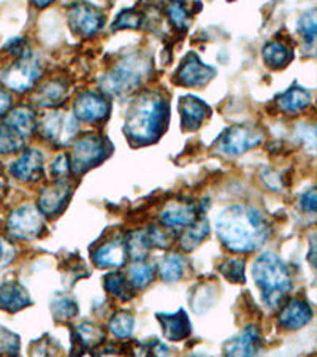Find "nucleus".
<instances>
[{
    "instance_id": "nucleus-1",
    "label": "nucleus",
    "mask_w": 317,
    "mask_h": 357,
    "mask_svg": "<svg viewBox=\"0 0 317 357\" xmlns=\"http://www.w3.org/2000/svg\"><path fill=\"white\" fill-rule=\"evenodd\" d=\"M216 232L222 245L233 252H254L268 240L270 224L262 211L251 205H230L216 218Z\"/></svg>"
},
{
    "instance_id": "nucleus-2",
    "label": "nucleus",
    "mask_w": 317,
    "mask_h": 357,
    "mask_svg": "<svg viewBox=\"0 0 317 357\" xmlns=\"http://www.w3.org/2000/svg\"><path fill=\"white\" fill-rule=\"evenodd\" d=\"M169 103L157 92H145L127 112L124 132L135 145H148L164 134Z\"/></svg>"
},
{
    "instance_id": "nucleus-3",
    "label": "nucleus",
    "mask_w": 317,
    "mask_h": 357,
    "mask_svg": "<svg viewBox=\"0 0 317 357\" xmlns=\"http://www.w3.org/2000/svg\"><path fill=\"white\" fill-rule=\"evenodd\" d=\"M252 276L262 291L265 305L270 308L281 307L284 297L292 289L291 273L286 264L273 252H265L254 261Z\"/></svg>"
},
{
    "instance_id": "nucleus-4",
    "label": "nucleus",
    "mask_w": 317,
    "mask_h": 357,
    "mask_svg": "<svg viewBox=\"0 0 317 357\" xmlns=\"http://www.w3.org/2000/svg\"><path fill=\"white\" fill-rule=\"evenodd\" d=\"M151 73V62L146 56L134 53L125 56L102 78V89L111 96H125L135 91Z\"/></svg>"
},
{
    "instance_id": "nucleus-5",
    "label": "nucleus",
    "mask_w": 317,
    "mask_h": 357,
    "mask_svg": "<svg viewBox=\"0 0 317 357\" xmlns=\"http://www.w3.org/2000/svg\"><path fill=\"white\" fill-rule=\"evenodd\" d=\"M108 156V143L103 137L91 134L78 140L73 146L70 169L82 175L92 167L99 165Z\"/></svg>"
},
{
    "instance_id": "nucleus-6",
    "label": "nucleus",
    "mask_w": 317,
    "mask_h": 357,
    "mask_svg": "<svg viewBox=\"0 0 317 357\" xmlns=\"http://www.w3.org/2000/svg\"><path fill=\"white\" fill-rule=\"evenodd\" d=\"M37 126H40V130L46 140L54 143L56 146L70 145L75 135L78 134L77 118L65 112L46 113Z\"/></svg>"
},
{
    "instance_id": "nucleus-7",
    "label": "nucleus",
    "mask_w": 317,
    "mask_h": 357,
    "mask_svg": "<svg viewBox=\"0 0 317 357\" xmlns=\"http://www.w3.org/2000/svg\"><path fill=\"white\" fill-rule=\"evenodd\" d=\"M8 232L16 240L38 238L45 230L43 213L36 205H24L11 213L7 222Z\"/></svg>"
},
{
    "instance_id": "nucleus-8",
    "label": "nucleus",
    "mask_w": 317,
    "mask_h": 357,
    "mask_svg": "<svg viewBox=\"0 0 317 357\" xmlns=\"http://www.w3.org/2000/svg\"><path fill=\"white\" fill-rule=\"evenodd\" d=\"M40 75H42V67H40L38 59L26 51V53L21 54L18 57V61L3 73L2 83L7 86V88L16 92H26L36 84Z\"/></svg>"
},
{
    "instance_id": "nucleus-9",
    "label": "nucleus",
    "mask_w": 317,
    "mask_h": 357,
    "mask_svg": "<svg viewBox=\"0 0 317 357\" xmlns=\"http://www.w3.org/2000/svg\"><path fill=\"white\" fill-rule=\"evenodd\" d=\"M68 22H70V27L77 36L88 38L95 36L103 27L105 16L92 3L77 0L68 7Z\"/></svg>"
},
{
    "instance_id": "nucleus-10",
    "label": "nucleus",
    "mask_w": 317,
    "mask_h": 357,
    "mask_svg": "<svg viewBox=\"0 0 317 357\" xmlns=\"http://www.w3.org/2000/svg\"><path fill=\"white\" fill-rule=\"evenodd\" d=\"M262 142L263 134L258 129L251 128V126H236L224 134L219 148L230 156H240V154L258 146Z\"/></svg>"
},
{
    "instance_id": "nucleus-11",
    "label": "nucleus",
    "mask_w": 317,
    "mask_h": 357,
    "mask_svg": "<svg viewBox=\"0 0 317 357\" xmlns=\"http://www.w3.org/2000/svg\"><path fill=\"white\" fill-rule=\"evenodd\" d=\"M73 116L83 123H99L109 113V103L100 92L86 91L73 103Z\"/></svg>"
},
{
    "instance_id": "nucleus-12",
    "label": "nucleus",
    "mask_w": 317,
    "mask_h": 357,
    "mask_svg": "<svg viewBox=\"0 0 317 357\" xmlns=\"http://www.w3.org/2000/svg\"><path fill=\"white\" fill-rule=\"evenodd\" d=\"M216 77V70L210 66L203 64L197 54L190 53L183 61L180 70L176 72L178 83L189 88H203L212 78Z\"/></svg>"
},
{
    "instance_id": "nucleus-13",
    "label": "nucleus",
    "mask_w": 317,
    "mask_h": 357,
    "mask_svg": "<svg viewBox=\"0 0 317 357\" xmlns=\"http://www.w3.org/2000/svg\"><path fill=\"white\" fill-rule=\"evenodd\" d=\"M72 195V186L67 181L57 180L49 188L43 189L38 199V210L46 216H54L65 208Z\"/></svg>"
},
{
    "instance_id": "nucleus-14",
    "label": "nucleus",
    "mask_w": 317,
    "mask_h": 357,
    "mask_svg": "<svg viewBox=\"0 0 317 357\" xmlns=\"http://www.w3.org/2000/svg\"><path fill=\"white\" fill-rule=\"evenodd\" d=\"M313 319V310L304 301L292 298L281 308L278 316L279 327L286 331H300Z\"/></svg>"
},
{
    "instance_id": "nucleus-15",
    "label": "nucleus",
    "mask_w": 317,
    "mask_h": 357,
    "mask_svg": "<svg viewBox=\"0 0 317 357\" xmlns=\"http://www.w3.org/2000/svg\"><path fill=\"white\" fill-rule=\"evenodd\" d=\"M199 220V210L194 204L171 202L160 215V222L167 229H184Z\"/></svg>"
},
{
    "instance_id": "nucleus-16",
    "label": "nucleus",
    "mask_w": 317,
    "mask_h": 357,
    "mask_svg": "<svg viewBox=\"0 0 317 357\" xmlns=\"http://www.w3.org/2000/svg\"><path fill=\"white\" fill-rule=\"evenodd\" d=\"M92 261L99 268H118L127 261L125 241L123 238H113L100 245L92 255Z\"/></svg>"
},
{
    "instance_id": "nucleus-17",
    "label": "nucleus",
    "mask_w": 317,
    "mask_h": 357,
    "mask_svg": "<svg viewBox=\"0 0 317 357\" xmlns=\"http://www.w3.org/2000/svg\"><path fill=\"white\" fill-rule=\"evenodd\" d=\"M10 172L20 181H38L43 175V154L37 149L24 151Z\"/></svg>"
},
{
    "instance_id": "nucleus-18",
    "label": "nucleus",
    "mask_w": 317,
    "mask_h": 357,
    "mask_svg": "<svg viewBox=\"0 0 317 357\" xmlns=\"http://www.w3.org/2000/svg\"><path fill=\"white\" fill-rule=\"evenodd\" d=\"M180 113L183 128L186 130H195L200 128L201 123H203L206 118H208L210 107L206 105L205 102L197 99V97L186 96L181 99Z\"/></svg>"
},
{
    "instance_id": "nucleus-19",
    "label": "nucleus",
    "mask_w": 317,
    "mask_h": 357,
    "mask_svg": "<svg viewBox=\"0 0 317 357\" xmlns=\"http://www.w3.org/2000/svg\"><path fill=\"white\" fill-rule=\"evenodd\" d=\"M157 318L162 324L165 337L170 342H180V340L187 338L192 332V324H190L189 316L184 310H178L176 313H159Z\"/></svg>"
},
{
    "instance_id": "nucleus-20",
    "label": "nucleus",
    "mask_w": 317,
    "mask_h": 357,
    "mask_svg": "<svg viewBox=\"0 0 317 357\" xmlns=\"http://www.w3.org/2000/svg\"><path fill=\"white\" fill-rule=\"evenodd\" d=\"M262 340L261 332H258L257 326H249L240 333L238 337L233 338L232 342L227 344L226 354L229 356H254L261 351Z\"/></svg>"
},
{
    "instance_id": "nucleus-21",
    "label": "nucleus",
    "mask_w": 317,
    "mask_h": 357,
    "mask_svg": "<svg viewBox=\"0 0 317 357\" xmlns=\"http://www.w3.org/2000/svg\"><path fill=\"white\" fill-rule=\"evenodd\" d=\"M31 305V297L20 283L7 281L0 284V308L8 313H16Z\"/></svg>"
},
{
    "instance_id": "nucleus-22",
    "label": "nucleus",
    "mask_w": 317,
    "mask_h": 357,
    "mask_svg": "<svg viewBox=\"0 0 317 357\" xmlns=\"http://www.w3.org/2000/svg\"><path fill=\"white\" fill-rule=\"evenodd\" d=\"M103 340H105V333L102 327L92 324V322H82L73 329V347H78V354H84L97 348Z\"/></svg>"
},
{
    "instance_id": "nucleus-23",
    "label": "nucleus",
    "mask_w": 317,
    "mask_h": 357,
    "mask_svg": "<svg viewBox=\"0 0 317 357\" xmlns=\"http://www.w3.org/2000/svg\"><path fill=\"white\" fill-rule=\"evenodd\" d=\"M3 123L7 124L8 128L13 129L20 137L24 138V140H27V138L36 132L37 124H38L36 113L24 105L11 110L7 114V118H5Z\"/></svg>"
},
{
    "instance_id": "nucleus-24",
    "label": "nucleus",
    "mask_w": 317,
    "mask_h": 357,
    "mask_svg": "<svg viewBox=\"0 0 317 357\" xmlns=\"http://www.w3.org/2000/svg\"><path fill=\"white\" fill-rule=\"evenodd\" d=\"M311 102V94L303 88L293 86L289 91H286L284 94L278 97V107L281 112L287 114H297L302 110H304Z\"/></svg>"
},
{
    "instance_id": "nucleus-25",
    "label": "nucleus",
    "mask_w": 317,
    "mask_h": 357,
    "mask_svg": "<svg viewBox=\"0 0 317 357\" xmlns=\"http://www.w3.org/2000/svg\"><path fill=\"white\" fill-rule=\"evenodd\" d=\"M67 84L63 82H59V79H53V82L45 83L42 88L37 91L36 100L40 107H57L59 103L67 99Z\"/></svg>"
},
{
    "instance_id": "nucleus-26",
    "label": "nucleus",
    "mask_w": 317,
    "mask_h": 357,
    "mask_svg": "<svg viewBox=\"0 0 317 357\" xmlns=\"http://www.w3.org/2000/svg\"><path fill=\"white\" fill-rule=\"evenodd\" d=\"M151 248L153 246L148 237V230H137V232H130L127 235L125 250L132 261H137V262L145 261Z\"/></svg>"
},
{
    "instance_id": "nucleus-27",
    "label": "nucleus",
    "mask_w": 317,
    "mask_h": 357,
    "mask_svg": "<svg viewBox=\"0 0 317 357\" xmlns=\"http://www.w3.org/2000/svg\"><path fill=\"white\" fill-rule=\"evenodd\" d=\"M208 234H210L208 221L197 220L194 224H190V226L184 227L180 238V245L184 251H192L206 238V235Z\"/></svg>"
},
{
    "instance_id": "nucleus-28",
    "label": "nucleus",
    "mask_w": 317,
    "mask_h": 357,
    "mask_svg": "<svg viewBox=\"0 0 317 357\" xmlns=\"http://www.w3.org/2000/svg\"><path fill=\"white\" fill-rule=\"evenodd\" d=\"M263 61L270 68H278L286 67L292 61V51L289 46L279 42H272L263 48Z\"/></svg>"
},
{
    "instance_id": "nucleus-29",
    "label": "nucleus",
    "mask_w": 317,
    "mask_h": 357,
    "mask_svg": "<svg viewBox=\"0 0 317 357\" xmlns=\"http://www.w3.org/2000/svg\"><path fill=\"white\" fill-rule=\"evenodd\" d=\"M184 268H186V264H184V257L180 255L165 256L159 264L160 276H162V280L167 281V283L181 280L184 275Z\"/></svg>"
},
{
    "instance_id": "nucleus-30",
    "label": "nucleus",
    "mask_w": 317,
    "mask_h": 357,
    "mask_svg": "<svg viewBox=\"0 0 317 357\" xmlns=\"http://www.w3.org/2000/svg\"><path fill=\"white\" fill-rule=\"evenodd\" d=\"M105 289L119 301H130L134 292H132V284L127 280V276L121 273H109L105 276Z\"/></svg>"
},
{
    "instance_id": "nucleus-31",
    "label": "nucleus",
    "mask_w": 317,
    "mask_h": 357,
    "mask_svg": "<svg viewBox=\"0 0 317 357\" xmlns=\"http://www.w3.org/2000/svg\"><path fill=\"white\" fill-rule=\"evenodd\" d=\"M49 308L56 321H68L78 314L77 302L68 296H54Z\"/></svg>"
},
{
    "instance_id": "nucleus-32",
    "label": "nucleus",
    "mask_w": 317,
    "mask_h": 357,
    "mask_svg": "<svg viewBox=\"0 0 317 357\" xmlns=\"http://www.w3.org/2000/svg\"><path fill=\"white\" fill-rule=\"evenodd\" d=\"M135 329V319L134 316L125 313V312H119L116 313L109 321V331L116 338H129L132 337Z\"/></svg>"
},
{
    "instance_id": "nucleus-33",
    "label": "nucleus",
    "mask_w": 317,
    "mask_h": 357,
    "mask_svg": "<svg viewBox=\"0 0 317 357\" xmlns=\"http://www.w3.org/2000/svg\"><path fill=\"white\" fill-rule=\"evenodd\" d=\"M24 138L20 137L16 132L8 128L7 124H0V153L2 154H10L16 153L24 146Z\"/></svg>"
},
{
    "instance_id": "nucleus-34",
    "label": "nucleus",
    "mask_w": 317,
    "mask_h": 357,
    "mask_svg": "<svg viewBox=\"0 0 317 357\" xmlns=\"http://www.w3.org/2000/svg\"><path fill=\"white\" fill-rule=\"evenodd\" d=\"M127 276H129L127 280H129V283L134 289H143V287H146L154 280V267L140 262L129 268Z\"/></svg>"
},
{
    "instance_id": "nucleus-35",
    "label": "nucleus",
    "mask_w": 317,
    "mask_h": 357,
    "mask_svg": "<svg viewBox=\"0 0 317 357\" xmlns=\"http://www.w3.org/2000/svg\"><path fill=\"white\" fill-rule=\"evenodd\" d=\"M167 15L171 24L178 29H186L189 22V10L183 0H170L167 5Z\"/></svg>"
},
{
    "instance_id": "nucleus-36",
    "label": "nucleus",
    "mask_w": 317,
    "mask_h": 357,
    "mask_svg": "<svg viewBox=\"0 0 317 357\" xmlns=\"http://www.w3.org/2000/svg\"><path fill=\"white\" fill-rule=\"evenodd\" d=\"M221 273L233 283H243L245 281V261L243 259H227L219 266Z\"/></svg>"
},
{
    "instance_id": "nucleus-37",
    "label": "nucleus",
    "mask_w": 317,
    "mask_h": 357,
    "mask_svg": "<svg viewBox=\"0 0 317 357\" xmlns=\"http://www.w3.org/2000/svg\"><path fill=\"white\" fill-rule=\"evenodd\" d=\"M316 29H317V21H316L314 10L304 13L302 18L298 20V32L302 33V37L307 40L308 45H314L316 42Z\"/></svg>"
},
{
    "instance_id": "nucleus-38",
    "label": "nucleus",
    "mask_w": 317,
    "mask_h": 357,
    "mask_svg": "<svg viewBox=\"0 0 317 357\" xmlns=\"http://www.w3.org/2000/svg\"><path fill=\"white\" fill-rule=\"evenodd\" d=\"M0 354H20V337L5 327H0Z\"/></svg>"
},
{
    "instance_id": "nucleus-39",
    "label": "nucleus",
    "mask_w": 317,
    "mask_h": 357,
    "mask_svg": "<svg viewBox=\"0 0 317 357\" xmlns=\"http://www.w3.org/2000/svg\"><path fill=\"white\" fill-rule=\"evenodd\" d=\"M141 24V16L137 13L135 10H127L121 13L116 21L113 22V31H119V29H137Z\"/></svg>"
},
{
    "instance_id": "nucleus-40",
    "label": "nucleus",
    "mask_w": 317,
    "mask_h": 357,
    "mask_svg": "<svg viewBox=\"0 0 317 357\" xmlns=\"http://www.w3.org/2000/svg\"><path fill=\"white\" fill-rule=\"evenodd\" d=\"M70 172V159L65 154H61L54 159L53 165H51V174L62 180V176H67Z\"/></svg>"
},
{
    "instance_id": "nucleus-41",
    "label": "nucleus",
    "mask_w": 317,
    "mask_h": 357,
    "mask_svg": "<svg viewBox=\"0 0 317 357\" xmlns=\"http://www.w3.org/2000/svg\"><path fill=\"white\" fill-rule=\"evenodd\" d=\"M15 256H16L15 246L8 243L7 240L0 238V270H2L3 267H7L8 264L13 261Z\"/></svg>"
},
{
    "instance_id": "nucleus-42",
    "label": "nucleus",
    "mask_w": 317,
    "mask_h": 357,
    "mask_svg": "<svg viewBox=\"0 0 317 357\" xmlns=\"http://www.w3.org/2000/svg\"><path fill=\"white\" fill-rule=\"evenodd\" d=\"M300 204H302V208L304 211L314 213L316 211V204H317L314 189H308V191L302 195V202H300Z\"/></svg>"
},
{
    "instance_id": "nucleus-43",
    "label": "nucleus",
    "mask_w": 317,
    "mask_h": 357,
    "mask_svg": "<svg viewBox=\"0 0 317 357\" xmlns=\"http://www.w3.org/2000/svg\"><path fill=\"white\" fill-rule=\"evenodd\" d=\"M10 107H11V96L3 89H0V116H3V114L10 110Z\"/></svg>"
},
{
    "instance_id": "nucleus-44",
    "label": "nucleus",
    "mask_w": 317,
    "mask_h": 357,
    "mask_svg": "<svg viewBox=\"0 0 317 357\" xmlns=\"http://www.w3.org/2000/svg\"><path fill=\"white\" fill-rule=\"evenodd\" d=\"M32 2H33V5H36V7H38V8H45V7H48L49 3L56 2V0H32Z\"/></svg>"
}]
</instances>
